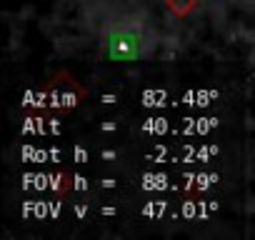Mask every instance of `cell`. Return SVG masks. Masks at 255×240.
<instances>
[{
  "mask_svg": "<svg viewBox=\"0 0 255 240\" xmlns=\"http://www.w3.org/2000/svg\"><path fill=\"white\" fill-rule=\"evenodd\" d=\"M110 55L120 60H133L140 55V35L138 30H118L110 40Z\"/></svg>",
  "mask_w": 255,
  "mask_h": 240,
  "instance_id": "1",
  "label": "cell"
}]
</instances>
